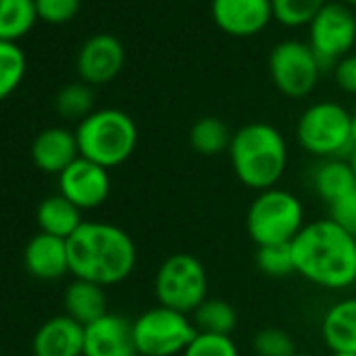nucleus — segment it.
<instances>
[{
    "instance_id": "obj_28",
    "label": "nucleus",
    "mask_w": 356,
    "mask_h": 356,
    "mask_svg": "<svg viewBox=\"0 0 356 356\" xmlns=\"http://www.w3.org/2000/svg\"><path fill=\"white\" fill-rule=\"evenodd\" d=\"M256 266L262 275L273 279H283L296 275L291 243H277V245H262L256 252Z\"/></svg>"
},
{
    "instance_id": "obj_13",
    "label": "nucleus",
    "mask_w": 356,
    "mask_h": 356,
    "mask_svg": "<svg viewBox=\"0 0 356 356\" xmlns=\"http://www.w3.org/2000/svg\"><path fill=\"white\" fill-rule=\"evenodd\" d=\"M210 13L216 28L235 38L258 36L275 19L270 0H212Z\"/></svg>"
},
{
    "instance_id": "obj_22",
    "label": "nucleus",
    "mask_w": 356,
    "mask_h": 356,
    "mask_svg": "<svg viewBox=\"0 0 356 356\" xmlns=\"http://www.w3.org/2000/svg\"><path fill=\"white\" fill-rule=\"evenodd\" d=\"M191 321L197 333H212V335H233L239 323V314L235 306L220 298H208L200 308L191 314Z\"/></svg>"
},
{
    "instance_id": "obj_37",
    "label": "nucleus",
    "mask_w": 356,
    "mask_h": 356,
    "mask_svg": "<svg viewBox=\"0 0 356 356\" xmlns=\"http://www.w3.org/2000/svg\"><path fill=\"white\" fill-rule=\"evenodd\" d=\"M331 356H356V354H350V352H331Z\"/></svg>"
},
{
    "instance_id": "obj_2",
    "label": "nucleus",
    "mask_w": 356,
    "mask_h": 356,
    "mask_svg": "<svg viewBox=\"0 0 356 356\" xmlns=\"http://www.w3.org/2000/svg\"><path fill=\"white\" fill-rule=\"evenodd\" d=\"M67 256L74 279H84L101 287L126 281L138 260L134 239L118 225L101 220L82 222L67 239Z\"/></svg>"
},
{
    "instance_id": "obj_27",
    "label": "nucleus",
    "mask_w": 356,
    "mask_h": 356,
    "mask_svg": "<svg viewBox=\"0 0 356 356\" xmlns=\"http://www.w3.org/2000/svg\"><path fill=\"white\" fill-rule=\"evenodd\" d=\"M270 5L275 22L285 28H302L310 26L327 0H270Z\"/></svg>"
},
{
    "instance_id": "obj_3",
    "label": "nucleus",
    "mask_w": 356,
    "mask_h": 356,
    "mask_svg": "<svg viewBox=\"0 0 356 356\" xmlns=\"http://www.w3.org/2000/svg\"><path fill=\"white\" fill-rule=\"evenodd\" d=\"M227 153L237 181L256 193L279 187L289 163L283 132L266 122H252L233 132Z\"/></svg>"
},
{
    "instance_id": "obj_23",
    "label": "nucleus",
    "mask_w": 356,
    "mask_h": 356,
    "mask_svg": "<svg viewBox=\"0 0 356 356\" xmlns=\"http://www.w3.org/2000/svg\"><path fill=\"white\" fill-rule=\"evenodd\" d=\"M231 138H233V132L227 128V124L212 115L200 118L189 130L191 149L204 157H216L229 151Z\"/></svg>"
},
{
    "instance_id": "obj_9",
    "label": "nucleus",
    "mask_w": 356,
    "mask_h": 356,
    "mask_svg": "<svg viewBox=\"0 0 356 356\" xmlns=\"http://www.w3.org/2000/svg\"><path fill=\"white\" fill-rule=\"evenodd\" d=\"M308 47L321 70H333L356 47V13L343 3H327L308 26Z\"/></svg>"
},
{
    "instance_id": "obj_34",
    "label": "nucleus",
    "mask_w": 356,
    "mask_h": 356,
    "mask_svg": "<svg viewBox=\"0 0 356 356\" xmlns=\"http://www.w3.org/2000/svg\"><path fill=\"white\" fill-rule=\"evenodd\" d=\"M350 136H352V147L356 149V113L352 115V126H350ZM352 149V151H354Z\"/></svg>"
},
{
    "instance_id": "obj_10",
    "label": "nucleus",
    "mask_w": 356,
    "mask_h": 356,
    "mask_svg": "<svg viewBox=\"0 0 356 356\" xmlns=\"http://www.w3.org/2000/svg\"><path fill=\"white\" fill-rule=\"evenodd\" d=\"M321 65L308 42L283 40L268 55V74L275 88L287 99L308 97L321 78Z\"/></svg>"
},
{
    "instance_id": "obj_20",
    "label": "nucleus",
    "mask_w": 356,
    "mask_h": 356,
    "mask_svg": "<svg viewBox=\"0 0 356 356\" xmlns=\"http://www.w3.org/2000/svg\"><path fill=\"white\" fill-rule=\"evenodd\" d=\"M63 306L70 318L86 327L107 314L105 287L84 279H74L63 293Z\"/></svg>"
},
{
    "instance_id": "obj_17",
    "label": "nucleus",
    "mask_w": 356,
    "mask_h": 356,
    "mask_svg": "<svg viewBox=\"0 0 356 356\" xmlns=\"http://www.w3.org/2000/svg\"><path fill=\"white\" fill-rule=\"evenodd\" d=\"M80 157L76 132L53 126L42 130L32 143V159L38 170L47 174H61Z\"/></svg>"
},
{
    "instance_id": "obj_6",
    "label": "nucleus",
    "mask_w": 356,
    "mask_h": 356,
    "mask_svg": "<svg viewBox=\"0 0 356 356\" xmlns=\"http://www.w3.org/2000/svg\"><path fill=\"white\" fill-rule=\"evenodd\" d=\"M153 293L159 306L193 314L208 300V270L204 262L185 252L168 256L155 270Z\"/></svg>"
},
{
    "instance_id": "obj_18",
    "label": "nucleus",
    "mask_w": 356,
    "mask_h": 356,
    "mask_svg": "<svg viewBox=\"0 0 356 356\" xmlns=\"http://www.w3.org/2000/svg\"><path fill=\"white\" fill-rule=\"evenodd\" d=\"M321 337L331 352L356 354V296L327 308L321 318Z\"/></svg>"
},
{
    "instance_id": "obj_31",
    "label": "nucleus",
    "mask_w": 356,
    "mask_h": 356,
    "mask_svg": "<svg viewBox=\"0 0 356 356\" xmlns=\"http://www.w3.org/2000/svg\"><path fill=\"white\" fill-rule=\"evenodd\" d=\"M34 7L38 19L53 26H61L72 22L80 13L82 0H34Z\"/></svg>"
},
{
    "instance_id": "obj_1",
    "label": "nucleus",
    "mask_w": 356,
    "mask_h": 356,
    "mask_svg": "<svg viewBox=\"0 0 356 356\" xmlns=\"http://www.w3.org/2000/svg\"><path fill=\"white\" fill-rule=\"evenodd\" d=\"M296 275L304 281L343 291L356 283V239L329 216L310 220L291 241Z\"/></svg>"
},
{
    "instance_id": "obj_11",
    "label": "nucleus",
    "mask_w": 356,
    "mask_h": 356,
    "mask_svg": "<svg viewBox=\"0 0 356 356\" xmlns=\"http://www.w3.org/2000/svg\"><path fill=\"white\" fill-rule=\"evenodd\" d=\"M59 193L82 212L95 210L103 206L111 193L109 170L86 157H78L59 174Z\"/></svg>"
},
{
    "instance_id": "obj_32",
    "label": "nucleus",
    "mask_w": 356,
    "mask_h": 356,
    "mask_svg": "<svg viewBox=\"0 0 356 356\" xmlns=\"http://www.w3.org/2000/svg\"><path fill=\"white\" fill-rule=\"evenodd\" d=\"M329 218L356 239V189L329 206Z\"/></svg>"
},
{
    "instance_id": "obj_30",
    "label": "nucleus",
    "mask_w": 356,
    "mask_h": 356,
    "mask_svg": "<svg viewBox=\"0 0 356 356\" xmlns=\"http://www.w3.org/2000/svg\"><path fill=\"white\" fill-rule=\"evenodd\" d=\"M183 356H241L233 335L197 333Z\"/></svg>"
},
{
    "instance_id": "obj_12",
    "label": "nucleus",
    "mask_w": 356,
    "mask_h": 356,
    "mask_svg": "<svg viewBox=\"0 0 356 356\" xmlns=\"http://www.w3.org/2000/svg\"><path fill=\"white\" fill-rule=\"evenodd\" d=\"M124 44L111 34H95L80 47L76 70L88 86H101L115 80L124 70Z\"/></svg>"
},
{
    "instance_id": "obj_16",
    "label": "nucleus",
    "mask_w": 356,
    "mask_h": 356,
    "mask_svg": "<svg viewBox=\"0 0 356 356\" xmlns=\"http://www.w3.org/2000/svg\"><path fill=\"white\" fill-rule=\"evenodd\" d=\"M24 264L26 270L40 281H57L65 277L70 273L67 241L36 233L24 250Z\"/></svg>"
},
{
    "instance_id": "obj_25",
    "label": "nucleus",
    "mask_w": 356,
    "mask_h": 356,
    "mask_svg": "<svg viewBox=\"0 0 356 356\" xmlns=\"http://www.w3.org/2000/svg\"><path fill=\"white\" fill-rule=\"evenodd\" d=\"M55 111L65 120L78 124L95 111V90L86 82H72L63 86L55 97Z\"/></svg>"
},
{
    "instance_id": "obj_33",
    "label": "nucleus",
    "mask_w": 356,
    "mask_h": 356,
    "mask_svg": "<svg viewBox=\"0 0 356 356\" xmlns=\"http://www.w3.org/2000/svg\"><path fill=\"white\" fill-rule=\"evenodd\" d=\"M333 78L343 92L356 95V53H350L333 67Z\"/></svg>"
},
{
    "instance_id": "obj_35",
    "label": "nucleus",
    "mask_w": 356,
    "mask_h": 356,
    "mask_svg": "<svg viewBox=\"0 0 356 356\" xmlns=\"http://www.w3.org/2000/svg\"><path fill=\"white\" fill-rule=\"evenodd\" d=\"M350 163H352V170H354V176H356V149L350 155Z\"/></svg>"
},
{
    "instance_id": "obj_29",
    "label": "nucleus",
    "mask_w": 356,
    "mask_h": 356,
    "mask_svg": "<svg viewBox=\"0 0 356 356\" xmlns=\"http://www.w3.org/2000/svg\"><path fill=\"white\" fill-rule=\"evenodd\" d=\"M252 350L256 356H293L296 341L289 331L279 327H264L252 337Z\"/></svg>"
},
{
    "instance_id": "obj_24",
    "label": "nucleus",
    "mask_w": 356,
    "mask_h": 356,
    "mask_svg": "<svg viewBox=\"0 0 356 356\" xmlns=\"http://www.w3.org/2000/svg\"><path fill=\"white\" fill-rule=\"evenodd\" d=\"M36 19L34 0H0V40L17 42L30 34Z\"/></svg>"
},
{
    "instance_id": "obj_36",
    "label": "nucleus",
    "mask_w": 356,
    "mask_h": 356,
    "mask_svg": "<svg viewBox=\"0 0 356 356\" xmlns=\"http://www.w3.org/2000/svg\"><path fill=\"white\" fill-rule=\"evenodd\" d=\"M339 3H343V5H348L350 9H356V0H339Z\"/></svg>"
},
{
    "instance_id": "obj_8",
    "label": "nucleus",
    "mask_w": 356,
    "mask_h": 356,
    "mask_svg": "<svg viewBox=\"0 0 356 356\" xmlns=\"http://www.w3.org/2000/svg\"><path fill=\"white\" fill-rule=\"evenodd\" d=\"M138 356H183L197 335L191 314L165 306H153L132 321Z\"/></svg>"
},
{
    "instance_id": "obj_5",
    "label": "nucleus",
    "mask_w": 356,
    "mask_h": 356,
    "mask_svg": "<svg viewBox=\"0 0 356 356\" xmlns=\"http://www.w3.org/2000/svg\"><path fill=\"white\" fill-rule=\"evenodd\" d=\"M304 227V204L298 195L281 187L256 193L245 214V231L258 248L291 243Z\"/></svg>"
},
{
    "instance_id": "obj_14",
    "label": "nucleus",
    "mask_w": 356,
    "mask_h": 356,
    "mask_svg": "<svg viewBox=\"0 0 356 356\" xmlns=\"http://www.w3.org/2000/svg\"><path fill=\"white\" fill-rule=\"evenodd\" d=\"M82 356H138L132 335V321L107 312L99 321L84 327Z\"/></svg>"
},
{
    "instance_id": "obj_4",
    "label": "nucleus",
    "mask_w": 356,
    "mask_h": 356,
    "mask_svg": "<svg viewBox=\"0 0 356 356\" xmlns=\"http://www.w3.org/2000/svg\"><path fill=\"white\" fill-rule=\"evenodd\" d=\"M74 132L80 157H86L107 170L128 161L138 145L136 122L115 107L95 109Z\"/></svg>"
},
{
    "instance_id": "obj_26",
    "label": "nucleus",
    "mask_w": 356,
    "mask_h": 356,
    "mask_svg": "<svg viewBox=\"0 0 356 356\" xmlns=\"http://www.w3.org/2000/svg\"><path fill=\"white\" fill-rule=\"evenodd\" d=\"M28 70V59L17 42L0 40V101L9 99L22 84Z\"/></svg>"
},
{
    "instance_id": "obj_21",
    "label": "nucleus",
    "mask_w": 356,
    "mask_h": 356,
    "mask_svg": "<svg viewBox=\"0 0 356 356\" xmlns=\"http://www.w3.org/2000/svg\"><path fill=\"white\" fill-rule=\"evenodd\" d=\"M36 222L40 233L67 241L82 227L84 220H82V210H78L70 200L57 193L40 202L36 210Z\"/></svg>"
},
{
    "instance_id": "obj_38",
    "label": "nucleus",
    "mask_w": 356,
    "mask_h": 356,
    "mask_svg": "<svg viewBox=\"0 0 356 356\" xmlns=\"http://www.w3.org/2000/svg\"><path fill=\"white\" fill-rule=\"evenodd\" d=\"M293 356H314V354H308V352H296Z\"/></svg>"
},
{
    "instance_id": "obj_15",
    "label": "nucleus",
    "mask_w": 356,
    "mask_h": 356,
    "mask_svg": "<svg viewBox=\"0 0 356 356\" xmlns=\"http://www.w3.org/2000/svg\"><path fill=\"white\" fill-rule=\"evenodd\" d=\"M34 356H82L84 327L67 314L44 321L32 341Z\"/></svg>"
},
{
    "instance_id": "obj_19",
    "label": "nucleus",
    "mask_w": 356,
    "mask_h": 356,
    "mask_svg": "<svg viewBox=\"0 0 356 356\" xmlns=\"http://www.w3.org/2000/svg\"><path fill=\"white\" fill-rule=\"evenodd\" d=\"M310 181L314 193L327 204V208L356 189V176L352 163L350 159L343 157L321 159V163H316L312 170Z\"/></svg>"
},
{
    "instance_id": "obj_7",
    "label": "nucleus",
    "mask_w": 356,
    "mask_h": 356,
    "mask_svg": "<svg viewBox=\"0 0 356 356\" xmlns=\"http://www.w3.org/2000/svg\"><path fill=\"white\" fill-rule=\"evenodd\" d=\"M352 113L335 101H318L304 109L296 124V138L300 147L318 157H343L352 151Z\"/></svg>"
}]
</instances>
